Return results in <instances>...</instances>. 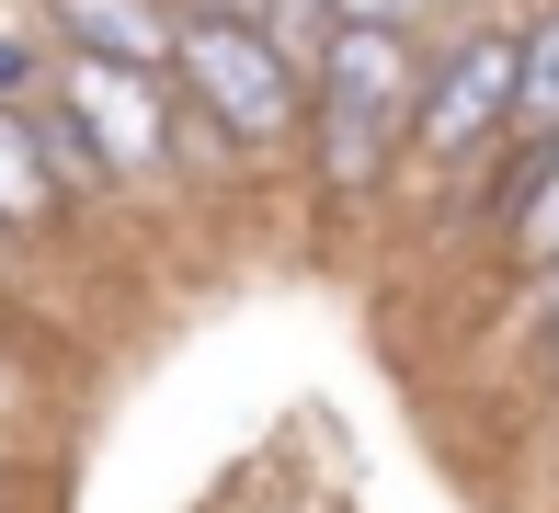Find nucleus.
Masks as SVG:
<instances>
[{"mask_svg":"<svg viewBox=\"0 0 559 513\" xmlns=\"http://www.w3.org/2000/svg\"><path fill=\"white\" fill-rule=\"evenodd\" d=\"M320 12H332V23H377V35H412L435 0H320Z\"/></svg>","mask_w":559,"mask_h":513,"instance_id":"10","label":"nucleus"},{"mask_svg":"<svg viewBox=\"0 0 559 513\" xmlns=\"http://www.w3.org/2000/svg\"><path fill=\"white\" fill-rule=\"evenodd\" d=\"M514 126L525 138H559V12L537 35H514Z\"/></svg>","mask_w":559,"mask_h":513,"instance_id":"8","label":"nucleus"},{"mask_svg":"<svg viewBox=\"0 0 559 513\" xmlns=\"http://www.w3.org/2000/svg\"><path fill=\"white\" fill-rule=\"evenodd\" d=\"M502 126H514V35H468L435 69V92L412 103V138L435 148V160H468V148H491Z\"/></svg>","mask_w":559,"mask_h":513,"instance_id":"4","label":"nucleus"},{"mask_svg":"<svg viewBox=\"0 0 559 513\" xmlns=\"http://www.w3.org/2000/svg\"><path fill=\"white\" fill-rule=\"evenodd\" d=\"M23 138H35V160H46V183H58V194H104V183H115V171H104V148L81 138V115H69L58 92H35V103H23Z\"/></svg>","mask_w":559,"mask_h":513,"instance_id":"6","label":"nucleus"},{"mask_svg":"<svg viewBox=\"0 0 559 513\" xmlns=\"http://www.w3.org/2000/svg\"><path fill=\"white\" fill-rule=\"evenodd\" d=\"M0 103H35V46L0 35Z\"/></svg>","mask_w":559,"mask_h":513,"instance_id":"11","label":"nucleus"},{"mask_svg":"<svg viewBox=\"0 0 559 513\" xmlns=\"http://www.w3.org/2000/svg\"><path fill=\"white\" fill-rule=\"evenodd\" d=\"M400 138H412V46L377 23H332L320 35V183H377Z\"/></svg>","mask_w":559,"mask_h":513,"instance_id":"1","label":"nucleus"},{"mask_svg":"<svg viewBox=\"0 0 559 513\" xmlns=\"http://www.w3.org/2000/svg\"><path fill=\"white\" fill-rule=\"evenodd\" d=\"M514 240L537 251V263H548V251H559V138H548V160H537V183L514 194Z\"/></svg>","mask_w":559,"mask_h":513,"instance_id":"9","label":"nucleus"},{"mask_svg":"<svg viewBox=\"0 0 559 513\" xmlns=\"http://www.w3.org/2000/svg\"><path fill=\"white\" fill-rule=\"evenodd\" d=\"M171 69H183V92L206 103V126L228 148H274L297 138V58H274L251 23L228 12H183L171 23Z\"/></svg>","mask_w":559,"mask_h":513,"instance_id":"2","label":"nucleus"},{"mask_svg":"<svg viewBox=\"0 0 559 513\" xmlns=\"http://www.w3.org/2000/svg\"><path fill=\"white\" fill-rule=\"evenodd\" d=\"M46 23L69 35V58H115V69H171V23L160 0H46Z\"/></svg>","mask_w":559,"mask_h":513,"instance_id":"5","label":"nucleus"},{"mask_svg":"<svg viewBox=\"0 0 559 513\" xmlns=\"http://www.w3.org/2000/svg\"><path fill=\"white\" fill-rule=\"evenodd\" d=\"M58 103L81 115V138L104 148V171H160L171 160V115H160V69H115V58H69Z\"/></svg>","mask_w":559,"mask_h":513,"instance_id":"3","label":"nucleus"},{"mask_svg":"<svg viewBox=\"0 0 559 513\" xmlns=\"http://www.w3.org/2000/svg\"><path fill=\"white\" fill-rule=\"evenodd\" d=\"M46 217H58V183L23 138V103H0V228H46Z\"/></svg>","mask_w":559,"mask_h":513,"instance_id":"7","label":"nucleus"},{"mask_svg":"<svg viewBox=\"0 0 559 513\" xmlns=\"http://www.w3.org/2000/svg\"><path fill=\"white\" fill-rule=\"evenodd\" d=\"M548 366H559V320H548Z\"/></svg>","mask_w":559,"mask_h":513,"instance_id":"12","label":"nucleus"}]
</instances>
